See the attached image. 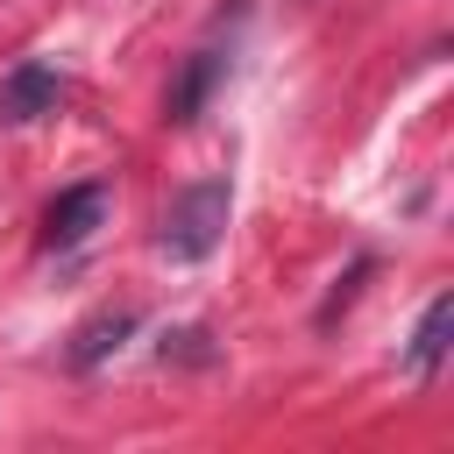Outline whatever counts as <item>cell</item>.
Wrapping results in <instances>:
<instances>
[{
    "mask_svg": "<svg viewBox=\"0 0 454 454\" xmlns=\"http://www.w3.org/2000/svg\"><path fill=\"white\" fill-rule=\"evenodd\" d=\"M227 213H234L227 177H199V184H184V192L163 206V234H156V248H163V255H177V262H199V255H213V248H220Z\"/></svg>",
    "mask_w": 454,
    "mask_h": 454,
    "instance_id": "6da1fadb",
    "label": "cell"
},
{
    "mask_svg": "<svg viewBox=\"0 0 454 454\" xmlns=\"http://www.w3.org/2000/svg\"><path fill=\"white\" fill-rule=\"evenodd\" d=\"M99 220H106V184H71V192H57V199H50L43 234H50V248H78Z\"/></svg>",
    "mask_w": 454,
    "mask_h": 454,
    "instance_id": "7a4b0ae2",
    "label": "cell"
},
{
    "mask_svg": "<svg viewBox=\"0 0 454 454\" xmlns=\"http://www.w3.org/2000/svg\"><path fill=\"white\" fill-rule=\"evenodd\" d=\"M57 99H64V78L50 64H14L0 78V121H43L57 114Z\"/></svg>",
    "mask_w": 454,
    "mask_h": 454,
    "instance_id": "3957f363",
    "label": "cell"
},
{
    "mask_svg": "<svg viewBox=\"0 0 454 454\" xmlns=\"http://www.w3.org/2000/svg\"><path fill=\"white\" fill-rule=\"evenodd\" d=\"M220 71H227V57L220 50H199V57H184V71L170 78V92H163V121H199V106L213 99V85H220Z\"/></svg>",
    "mask_w": 454,
    "mask_h": 454,
    "instance_id": "277c9868",
    "label": "cell"
},
{
    "mask_svg": "<svg viewBox=\"0 0 454 454\" xmlns=\"http://www.w3.org/2000/svg\"><path fill=\"white\" fill-rule=\"evenodd\" d=\"M447 326H454V298L440 291V298H426V312H419V326H411V348H404V369H411V376H433V369H440Z\"/></svg>",
    "mask_w": 454,
    "mask_h": 454,
    "instance_id": "5b68a950",
    "label": "cell"
},
{
    "mask_svg": "<svg viewBox=\"0 0 454 454\" xmlns=\"http://www.w3.org/2000/svg\"><path fill=\"white\" fill-rule=\"evenodd\" d=\"M128 333H135V312H128V305H114V312H99V319H85V326H78L71 362H78V369H92V362H106Z\"/></svg>",
    "mask_w": 454,
    "mask_h": 454,
    "instance_id": "8992f818",
    "label": "cell"
}]
</instances>
